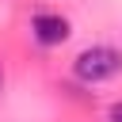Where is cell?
I'll return each instance as SVG.
<instances>
[{
	"instance_id": "obj_1",
	"label": "cell",
	"mask_w": 122,
	"mask_h": 122,
	"mask_svg": "<svg viewBox=\"0 0 122 122\" xmlns=\"http://www.w3.org/2000/svg\"><path fill=\"white\" fill-rule=\"evenodd\" d=\"M122 69V53L114 46H88L76 61H72V72L84 80V84H99V80H111L118 76Z\"/></svg>"
},
{
	"instance_id": "obj_2",
	"label": "cell",
	"mask_w": 122,
	"mask_h": 122,
	"mask_svg": "<svg viewBox=\"0 0 122 122\" xmlns=\"http://www.w3.org/2000/svg\"><path fill=\"white\" fill-rule=\"evenodd\" d=\"M30 30H34V38L42 46H61L69 38V19L65 15H53V11H42V15L30 19Z\"/></svg>"
},
{
	"instance_id": "obj_3",
	"label": "cell",
	"mask_w": 122,
	"mask_h": 122,
	"mask_svg": "<svg viewBox=\"0 0 122 122\" xmlns=\"http://www.w3.org/2000/svg\"><path fill=\"white\" fill-rule=\"evenodd\" d=\"M111 122H122V103H114V107H111Z\"/></svg>"
},
{
	"instance_id": "obj_4",
	"label": "cell",
	"mask_w": 122,
	"mask_h": 122,
	"mask_svg": "<svg viewBox=\"0 0 122 122\" xmlns=\"http://www.w3.org/2000/svg\"><path fill=\"white\" fill-rule=\"evenodd\" d=\"M0 84H4V72H0Z\"/></svg>"
}]
</instances>
